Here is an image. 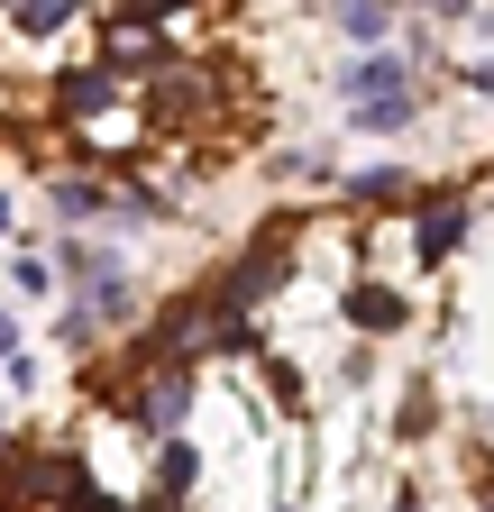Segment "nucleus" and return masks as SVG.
<instances>
[{
    "label": "nucleus",
    "instance_id": "f257e3e1",
    "mask_svg": "<svg viewBox=\"0 0 494 512\" xmlns=\"http://www.w3.org/2000/svg\"><path fill=\"white\" fill-rule=\"evenodd\" d=\"M284 266H293V256H284V238H266V247H247V256H238V275L220 284V302H211V311H220V320H238V311H257V302H266V293L284 284Z\"/></svg>",
    "mask_w": 494,
    "mask_h": 512
},
{
    "label": "nucleus",
    "instance_id": "f03ea898",
    "mask_svg": "<svg viewBox=\"0 0 494 512\" xmlns=\"http://www.w3.org/2000/svg\"><path fill=\"white\" fill-rule=\"evenodd\" d=\"M458 238H467V202H430V211L412 220V256H421V266H440Z\"/></svg>",
    "mask_w": 494,
    "mask_h": 512
},
{
    "label": "nucleus",
    "instance_id": "7ed1b4c3",
    "mask_svg": "<svg viewBox=\"0 0 494 512\" xmlns=\"http://www.w3.org/2000/svg\"><path fill=\"white\" fill-rule=\"evenodd\" d=\"M129 412H138V421H156V430H174L183 412H193V375H183V366H174V375H147V394H138Z\"/></svg>",
    "mask_w": 494,
    "mask_h": 512
},
{
    "label": "nucleus",
    "instance_id": "20e7f679",
    "mask_svg": "<svg viewBox=\"0 0 494 512\" xmlns=\"http://www.w3.org/2000/svg\"><path fill=\"white\" fill-rule=\"evenodd\" d=\"M348 320H357L366 339H385V330H403V293L394 284H357L348 293Z\"/></svg>",
    "mask_w": 494,
    "mask_h": 512
},
{
    "label": "nucleus",
    "instance_id": "39448f33",
    "mask_svg": "<svg viewBox=\"0 0 494 512\" xmlns=\"http://www.w3.org/2000/svg\"><path fill=\"white\" fill-rule=\"evenodd\" d=\"M110 92H119L110 74H65V83H55V110H65V119H101Z\"/></svg>",
    "mask_w": 494,
    "mask_h": 512
},
{
    "label": "nucleus",
    "instance_id": "423d86ee",
    "mask_svg": "<svg viewBox=\"0 0 494 512\" xmlns=\"http://www.w3.org/2000/svg\"><path fill=\"white\" fill-rule=\"evenodd\" d=\"M193 476H202V448L165 439V448H156V494H193Z\"/></svg>",
    "mask_w": 494,
    "mask_h": 512
},
{
    "label": "nucleus",
    "instance_id": "0eeeda50",
    "mask_svg": "<svg viewBox=\"0 0 494 512\" xmlns=\"http://www.w3.org/2000/svg\"><path fill=\"white\" fill-rule=\"evenodd\" d=\"M348 92H357V101L403 92V55H366V64H348Z\"/></svg>",
    "mask_w": 494,
    "mask_h": 512
},
{
    "label": "nucleus",
    "instance_id": "6e6552de",
    "mask_svg": "<svg viewBox=\"0 0 494 512\" xmlns=\"http://www.w3.org/2000/svg\"><path fill=\"white\" fill-rule=\"evenodd\" d=\"M339 28H348L357 46H376V37L394 28V10H385V0H339Z\"/></svg>",
    "mask_w": 494,
    "mask_h": 512
},
{
    "label": "nucleus",
    "instance_id": "1a4fd4ad",
    "mask_svg": "<svg viewBox=\"0 0 494 512\" xmlns=\"http://www.w3.org/2000/svg\"><path fill=\"white\" fill-rule=\"evenodd\" d=\"M357 128H412V92H376V101H357Z\"/></svg>",
    "mask_w": 494,
    "mask_h": 512
},
{
    "label": "nucleus",
    "instance_id": "9d476101",
    "mask_svg": "<svg viewBox=\"0 0 494 512\" xmlns=\"http://www.w3.org/2000/svg\"><path fill=\"white\" fill-rule=\"evenodd\" d=\"M65 19H74V0H19V28H28V37H55Z\"/></svg>",
    "mask_w": 494,
    "mask_h": 512
},
{
    "label": "nucleus",
    "instance_id": "9b49d317",
    "mask_svg": "<svg viewBox=\"0 0 494 512\" xmlns=\"http://www.w3.org/2000/svg\"><path fill=\"white\" fill-rule=\"evenodd\" d=\"M110 64H156V37L119 19V37H110Z\"/></svg>",
    "mask_w": 494,
    "mask_h": 512
},
{
    "label": "nucleus",
    "instance_id": "f8f14e48",
    "mask_svg": "<svg viewBox=\"0 0 494 512\" xmlns=\"http://www.w3.org/2000/svg\"><path fill=\"white\" fill-rule=\"evenodd\" d=\"M46 202H55V211H65V220H83V211H101V192H92V183H55V192H46Z\"/></svg>",
    "mask_w": 494,
    "mask_h": 512
},
{
    "label": "nucleus",
    "instance_id": "ddd939ff",
    "mask_svg": "<svg viewBox=\"0 0 494 512\" xmlns=\"http://www.w3.org/2000/svg\"><path fill=\"white\" fill-rule=\"evenodd\" d=\"M0 357H19V320L10 311H0Z\"/></svg>",
    "mask_w": 494,
    "mask_h": 512
},
{
    "label": "nucleus",
    "instance_id": "4468645a",
    "mask_svg": "<svg viewBox=\"0 0 494 512\" xmlns=\"http://www.w3.org/2000/svg\"><path fill=\"white\" fill-rule=\"evenodd\" d=\"M0 229H10V202H0Z\"/></svg>",
    "mask_w": 494,
    "mask_h": 512
}]
</instances>
